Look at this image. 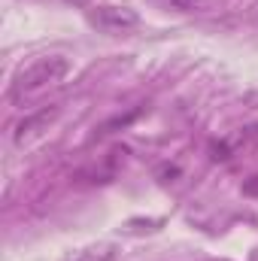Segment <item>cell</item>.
Returning a JSON list of instances; mask_svg holds the SVG:
<instances>
[{
	"label": "cell",
	"instance_id": "3957f363",
	"mask_svg": "<svg viewBox=\"0 0 258 261\" xmlns=\"http://www.w3.org/2000/svg\"><path fill=\"white\" fill-rule=\"evenodd\" d=\"M55 116H58V107H52V110H40V113L28 116L24 122H18V128H15V143H24V140H31L34 134H40V130L46 128Z\"/></svg>",
	"mask_w": 258,
	"mask_h": 261
},
{
	"label": "cell",
	"instance_id": "6da1fadb",
	"mask_svg": "<svg viewBox=\"0 0 258 261\" xmlns=\"http://www.w3.org/2000/svg\"><path fill=\"white\" fill-rule=\"evenodd\" d=\"M67 73H70V61L61 58V55L34 58L31 64H24L15 73V79H12V85H9V100L21 103L24 97H31V94H37V91H43V88H52V85L64 82Z\"/></svg>",
	"mask_w": 258,
	"mask_h": 261
},
{
	"label": "cell",
	"instance_id": "7a4b0ae2",
	"mask_svg": "<svg viewBox=\"0 0 258 261\" xmlns=\"http://www.w3.org/2000/svg\"><path fill=\"white\" fill-rule=\"evenodd\" d=\"M91 21L107 34H125L140 24V15L131 6H97L91 12Z\"/></svg>",
	"mask_w": 258,
	"mask_h": 261
},
{
	"label": "cell",
	"instance_id": "277c9868",
	"mask_svg": "<svg viewBox=\"0 0 258 261\" xmlns=\"http://www.w3.org/2000/svg\"><path fill=\"white\" fill-rule=\"evenodd\" d=\"M61 261H119V249H116L113 243H94V246L73 249V252L64 255Z\"/></svg>",
	"mask_w": 258,
	"mask_h": 261
}]
</instances>
